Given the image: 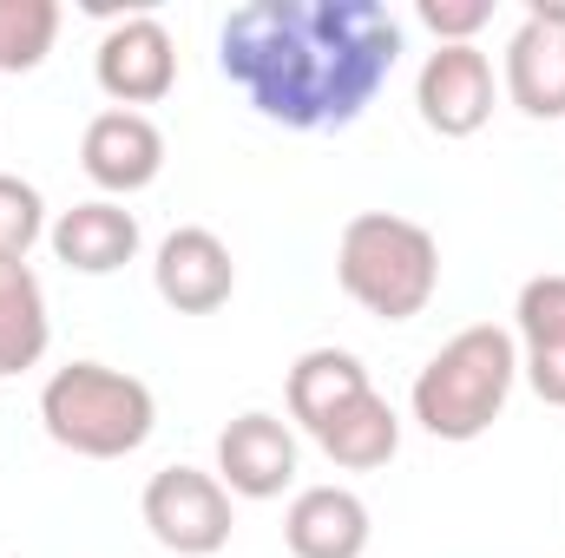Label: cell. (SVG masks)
Wrapping results in <instances>:
<instances>
[{
	"mask_svg": "<svg viewBox=\"0 0 565 558\" xmlns=\"http://www.w3.org/2000/svg\"><path fill=\"white\" fill-rule=\"evenodd\" d=\"M520 375H526V388H533L546 408H565V348H546V355H520Z\"/></svg>",
	"mask_w": 565,
	"mask_h": 558,
	"instance_id": "obj_21",
	"label": "cell"
},
{
	"mask_svg": "<svg viewBox=\"0 0 565 558\" xmlns=\"http://www.w3.org/2000/svg\"><path fill=\"white\" fill-rule=\"evenodd\" d=\"M40 427L53 447L79 460H126L139 453L158 427V401L139 375L106 362H66L40 388Z\"/></svg>",
	"mask_w": 565,
	"mask_h": 558,
	"instance_id": "obj_4",
	"label": "cell"
},
{
	"mask_svg": "<svg viewBox=\"0 0 565 558\" xmlns=\"http://www.w3.org/2000/svg\"><path fill=\"white\" fill-rule=\"evenodd\" d=\"M507 99L526 119H565V0H533L507 40Z\"/></svg>",
	"mask_w": 565,
	"mask_h": 558,
	"instance_id": "obj_9",
	"label": "cell"
},
{
	"mask_svg": "<svg viewBox=\"0 0 565 558\" xmlns=\"http://www.w3.org/2000/svg\"><path fill=\"white\" fill-rule=\"evenodd\" d=\"M513 342H520V355L565 348V277L559 270L520 282V302H513Z\"/></svg>",
	"mask_w": 565,
	"mask_h": 558,
	"instance_id": "obj_18",
	"label": "cell"
},
{
	"mask_svg": "<svg viewBox=\"0 0 565 558\" xmlns=\"http://www.w3.org/2000/svg\"><path fill=\"white\" fill-rule=\"evenodd\" d=\"M415 20H422L440 46H473V33L493 20V7L487 0H422Z\"/></svg>",
	"mask_w": 565,
	"mask_h": 558,
	"instance_id": "obj_20",
	"label": "cell"
},
{
	"mask_svg": "<svg viewBox=\"0 0 565 558\" xmlns=\"http://www.w3.org/2000/svg\"><path fill=\"white\" fill-rule=\"evenodd\" d=\"M217 480L231 500H282L296 486V433L289 420L264 415H237L217 433Z\"/></svg>",
	"mask_w": 565,
	"mask_h": 558,
	"instance_id": "obj_10",
	"label": "cell"
},
{
	"mask_svg": "<svg viewBox=\"0 0 565 558\" xmlns=\"http://www.w3.org/2000/svg\"><path fill=\"white\" fill-rule=\"evenodd\" d=\"M139 519H145V533L178 558L224 552L231 526H237L224 480L204 473V466H164V473H151L139 493Z\"/></svg>",
	"mask_w": 565,
	"mask_h": 558,
	"instance_id": "obj_5",
	"label": "cell"
},
{
	"mask_svg": "<svg viewBox=\"0 0 565 558\" xmlns=\"http://www.w3.org/2000/svg\"><path fill=\"white\" fill-rule=\"evenodd\" d=\"M513 382H520V342H513V329L473 322V329H460L454 342H440L427 355L408 408H415V420L434 440L467 447V440H480L493 420L507 415Z\"/></svg>",
	"mask_w": 565,
	"mask_h": 558,
	"instance_id": "obj_2",
	"label": "cell"
},
{
	"mask_svg": "<svg viewBox=\"0 0 565 558\" xmlns=\"http://www.w3.org/2000/svg\"><path fill=\"white\" fill-rule=\"evenodd\" d=\"M93 79L113 106L139 112L158 106L171 86H178V40L158 13H126L99 33V53H93Z\"/></svg>",
	"mask_w": 565,
	"mask_h": 558,
	"instance_id": "obj_6",
	"label": "cell"
},
{
	"mask_svg": "<svg viewBox=\"0 0 565 558\" xmlns=\"http://www.w3.org/2000/svg\"><path fill=\"white\" fill-rule=\"evenodd\" d=\"M422 126L440 139H473L493 119V60L480 46H434L415 79Z\"/></svg>",
	"mask_w": 565,
	"mask_h": 558,
	"instance_id": "obj_7",
	"label": "cell"
},
{
	"mask_svg": "<svg viewBox=\"0 0 565 558\" xmlns=\"http://www.w3.org/2000/svg\"><path fill=\"white\" fill-rule=\"evenodd\" d=\"M46 342H53V315L33 264H0V375L40 368Z\"/></svg>",
	"mask_w": 565,
	"mask_h": 558,
	"instance_id": "obj_15",
	"label": "cell"
},
{
	"mask_svg": "<svg viewBox=\"0 0 565 558\" xmlns=\"http://www.w3.org/2000/svg\"><path fill=\"white\" fill-rule=\"evenodd\" d=\"M79 171H86L106 197H132L145 184H158V171H164V132H158L145 112L113 106V112H99V119L86 126V139H79Z\"/></svg>",
	"mask_w": 565,
	"mask_h": 558,
	"instance_id": "obj_11",
	"label": "cell"
},
{
	"mask_svg": "<svg viewBox=\"0 0 565 558\" xmlns=\"http://www.w3.org/2000/svg\"><path fill=\"white\" fill-rule=\"evenodd\" d=\"M362 395H369V368H362V355H349V348H309V355H296L289 388H282L289 420H296L309 440L342 415L349 401H362Z\"/></svg>",
	"mask_w": 565,
	"mask_h": 558,
	"instance_id": "obj_14",
	"label": "cell"
},
{
	"mask_svg": "<svg viewBox=\"0 0 565 558\" xmlns=\"http://www.w3.org/2000/svg\"><path fill=\"white\" fill-rule=\"evenodd\" d=\"M151 289H158V302L178 309V315H211V309H224L231 289H237L231 244H224L217 230H204V224L171 230V237L158 244V257H151Z\"/></svg>",
	"mask_w": 565,
	"mask_h": 558,
	"instance_id": "obj_8",
	"label": "cell"
},
{
	"mask_svg": "<svg viewBox=\"0 0 565 558\" xmlns=\"http://www.w3.org/2000/svg\"><path fill=\"white\" fill-rule=\"evenodd\" d=\"M316 447H322L342 473H375V466H388V460L402 453V415L369 388L362 401H349L342 415L316 433Z\"/></svg>",
	"mask_w": 565,
	"mask_h": 558,
	"instance_id": "obj_16",
	"label": "cell"
},
{
	"mask_svg": "<svg viewBox=\"0 0 565 558\" xmlns=\"http://www.w3.org/2000/svg\"><path fill=\"white\" fill-rule=\"evenodd\" d=\"M46 244L73 277H113V270H126L139 257V217L119 197H86V204L53 217Z\"/></svg>",
	"mask_w": 565,
	"mask_h": 558,
	"instance_id": "obj_12",
	"label": "cell"
},
{
	"mask_svg": "<svg viewBox=\"0 0 565 558\" xmlns=\"http://www.w3.org/2000/svg\"><path fill=\"white\" fill-rule=\"evenodd\" d=\"M46 230H53V224H46V197H40L26 178L0 171V264H26V250H33Z\"/></svg>",
	"mask_w": 565,
	"mask_h": 558,
	"instance_id": "obj_19",
	"label": "cell"
},
{
	"mask_svg": "<svg viewBox=\"0 0 565 558\" xmlns=\"http://www.w3.org/2000/svg\"><path fill=\"white\" fill-rule=\"evenodd\" d=\"M402 60V20L382 0H244L217 26V66L282 132L355 126Z\"/></svg>",
	"mask_w": 565,
	"mask_h": 558,
	"instance_id": "obj_1",
	"label": "cell"
},
{
	"mask_svg": "<svg viewBox=\"0 0 565 558\" xmlns=\"http://www.w3.org/2000/svg\"><path fill=\"white\" fill-rule=\"evenodd\" d=\"M335 282L375 322H415L440 289V244L402 211H355L335 237Z\"/></svg>",
	"mask_w": 565,
	"mask_h": 558,
	"instance_id": "obj_3",
	"label": "cell"
},
{
	"mask_svg": "<svg viewBox=\"0 0 565 558\" xmlns=\"http://www.w3.org/2000/svg\"><path fill=\"white\" fill-rule=\"evenodd\" d=\"M369 506L349 486H302L282 513L289 558H362L369 552Z\"/></svg>",
	"mask_w": 565,
	"mask_h": 558,
	"instance_id": "obj_13",
	"label": "cell"
},
{
	"mask_svg": "<svg viewBox=\"0 0 565 558\" xmlns=\"http://www.w3.org/2000/svg\"><path fill=\"white\" fill-rule=\"evenodd\" d=\"M60 40V0H0V73L46 66Z\"/></svg>",
	"mask_w": 565,
	"mask_h": 558,
	"instance_id": "obj_17",
	"label": "cell"
}]
</instances>
